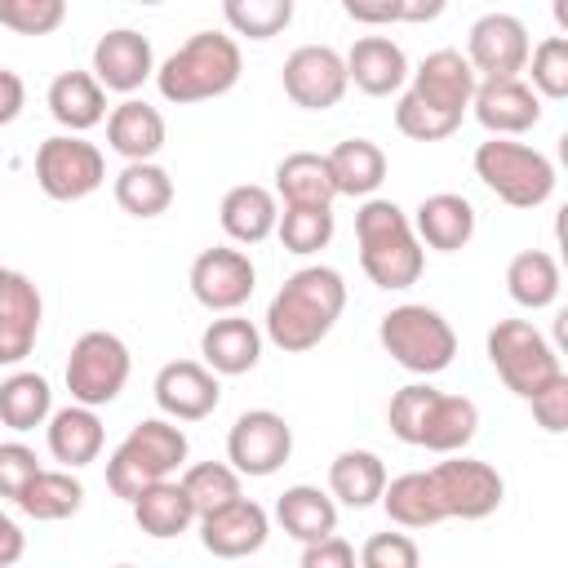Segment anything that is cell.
<instances>
[{
    "instance_id": "cell-14",
    "label": "cell",
    "mask_w": 568,
    "mask_h": 568,
    "mask_svg": "<svg viewBox=\"0 0 568 568\" xmlns=\"http://www.w3.org/2000/svg\"><path fill=\"white\" fill-rule=\"evenodd\" d=\"M284 93L302 111H328L346 93V62L328 44H302L284 58Z\"/></svg>"
},
{
    "instance_id": "cell-39",
    "label": "cell",
    "mask_w": 568,
    "mask_h": 568,
    "mask_svg": "<svg viewBox=\"0 0 568 568\" xmlns=\"http://www.w3.org/2000/svg\"><path fill=\"white\" fill-rule=\"evenodd\" d=\"M53 413V390L40 373H13L0 382V422L9 430H36Z\"/></svg>"
},
{
    "instance_id": "cell-7",
    "label": "cell",
    "mask_w": 568,
    "mask_h": 568,
    "mask_svg": "<svg viewBox=\"0 0 568 568\" xmlns=\"http://www.w3.org/2000/svg\"><path fill=\"white\" fill-rule=\"evenodd\" d=\"M488 364L519 399H532L541 386H550L564 373L555 346L528 320H497L488 328Z\"/></svg>"
},
{
    "instance_id": "cell-38",
    "label": "cell",
    "mask_w": 568,
    "mask_h": 568,
    "mask_svg": "<svg viewBox=\"0 0 568 568\" xmlns=\"http://www.w3.org/2000/svg\"><path fill=\"white\" fill-rule=\"evenodd\" d=\"M178 484H182V493H186V501L195 510V524L217 515V510H226V506H235L244 497L240 493V475L226 462H195V466L182 470Z\"/></svg>"
},
{
    "instance_id": "cell-31",
    "label": "cell",
    "mask_w": 568,
    "mask_h": 568,
    "mask_svg": "<svg viewBox=\"0 0 568 568\" xmlns=\"http://www.w3.org/2000/svg\"><path fill=\"white\" fill-rule=\"evenodd\" d=\"M324 160H328V173H333L337 195H359V200H368V195L386 182V151H382L373 138H346V142H337Z\"/></svg>"
},
{
    "instance_id": "cell-51",
    "label": "cell",
    "mask_w": 568,
    "mask_h": 568,
    "mask_svg": "<svg viewBox=\"0 0 568 568\" xmlns=\"http://www.w3.org/2000/svg\"><path fill=\"white\" fill-rule=\"evenodd\" d=\"M22 102H27V89H22V75L0 67V124H13L22 115Z\"/></svg>"
},
{
    "instance_id": "cell-5",
    "label": "cell",
    "mask_w": 568,
    "mask_h": 568,
    "mask_svg": "<svg viewBox=\"0 0 568 568\" xmlns=\"http://www.w3.org/2000/svg\"><path fill=\"white\" fill-rule=\"evenodd\" d=\"M377 342L399 368L422 373V377L444 373L457 355L453 324L435 306H422V302H404V306L386 311L382 324H377Z\"/></svg>"
},
{
    "instance_id": "cell-25",
    "label": "cell",
    "mask_w": 568,
    "mask_h": 568,
    "mask_svg": "<svg viewBox=\"0 0 568 568\" xmlns=\"http://www.w3.org/2000/svg\"><path fill=\"white\" fill-rule=\"evenodd\" d=\"M475 430H479V408H475V399L435 390L430 404H426V413H422L417 448H430V453L453 457V453H462V448L475 439Z\"/></svg>"
},
{
    "instance_id": "cell-30",
    "label": "cell",
    "mask_w": 568,
    "mask_h": 568,
    "mask_svg": "<svg viewBox=\"0 0 568 568\" xmlns=\"http://www.w3.org/2000/svg\"><path fill=\"white\" fill-rule=\"evenodd\" d=\"M275 519L293 541L311 546V541H324L337 532V501L328 493H320L315 484H293L275 501Z\"/></svg>"
},
{
    "instance_id": "cell-35",
    "label": "cell",
    "mask_w": 568,
    "mask_h": 568,
    "mask_svg": "<svg viewBox=\"0 0 568 568\" xmlns=\"http://www.w3.org/2000/svg\"><path fill=\"white\" fill-rule=\"evenodd\" d=\"M115 204L124 213H133V217H160V213H169V204H173V178H169V169H160L155 160L124 164L115 173Z\"/></svg>"
},
{
    "instance_id": "cell-34",
    "label": "cell",
    "mask_w": 568,
    "mask_h": 568,
    "mask_svg": "<svg viewBox=\"0 0 568 568\" xmlns=\"http://www.w3.org/2000/svg\"><path fill=\"white\" fill-rule=\"evenodd\" d=\"M382 506H386L390 524H399V528H435V524H444V510H439V497H435L426 470H408V475L386 479Z\"/></svg>"
},
{
    "instance_id": "cell-26",
    "label": "cell",
    "mask_w": 568,
    "mask_h": 568,
    "mask_svg": "<svg viewBox=\"0 0 568 568\" xmlns=\"http://www.w3.org/2000/svg\"><path fill=\"white\" fill-rule=\"evenodd\" d=\"M275 195L284 209H333L337 186L328 173V160L315 151H293L275 164Z\"/></svg>"
},
{
    "instance_id": "cell-27",
    "label": "cell",
    "mask_w": 568,
    "mask_h": 568,
    "mask_svg": "<svg viewBox=\"0 0 568 568\" xmlns=\"http://www.w3.org/2000/svg\"><path fill=\"white\" fill-rule=\"evenodd\" d=\"M49 115L67 133H84L106 120V89L93 80V71H62L49 84Z\"/></svg>"
},
{
    "instance_id": "cell-43",
    "label": "cell",
    "mask_w": 568,
    "mask_h": 568,
    "mask_svg": "<svg viewBox=\"0 0 568 568\" xmlns=\"http://www.w3.org/2000/svg\"><path fill=\"white\" fill-rule=\"evenodd\" d=\"M67 18L62 0H0V27L18 36H49Z\"/></svg>"
},
{
    "instance_id": "cell-24",
    "label": "cell",
    "mask_w": 568,
    "mask_h": 568,
    "mask_svg": "<svg viewBox=\"0 0 568 568\" xmlns=\"http://www.w3.org/2000/svg\"><path fill=\"white\" fill-rule=\"evenodd\" d=\"M106 142L115 155H124L129 164H146L160 155L164 146V115L142 102V98H124L120 106H111L106 115Z\"/></svg>"
},
{
    "instance_id": "cell-16",
    "label": "cell",
    "mask_w": 568,
    "mask_h": 568,
    "mask_svg": "<svg viewBox=\"0 0 568 568\" xmlns=\"http://www.w3.org/2000/svg\"><path fill=\"white\" fill-rule=\"evenodd\" d=\"M155 75L151 40L133 27H115L93 44V80L111 93H133Z\"/></svg>"
},
{
    "instance_id": "cell-9",
    "label": "cell",
    "mask_w": 568,
    "mask_h": 568,
    "mask_svg": "<svg viewBox=\"0 0 568 568\" xmlns=\"http://www.w3.org/2000/svg\"><path fill=\"white\" fill-rule=\"evenodd\" d=\"M106 178V160L93 142L75 138V133H53L36 146V182L49 200H84L102 186Z\"/></svg>"
},
{
    "instance_id": "cell-11",
    "label": "cell",
    "mask_w": 568,
    "mask_h": 568,
    "mask_svg": "<svg viewBox=\"0 0 568 568\" xmlns=\"http://www.w3.org/2000/svg\"><path fill=\"white\" fill-rule=\"evenodd\" d=\"M288 453H293V426L271 408L240 413L231 435H226V466L235 475L266 479L288 462Z\"/></svg>"
},
{
    "instance_id": "cell-46",
    "label": "cell",
    "mask_w": 568,
    "mask_h": 568,
    "mask_svg": "<svg viewBox=\"0 0 568 568\" xmlns=\"http://www.w3.org/2000/svg\"><path fill=\"white\" fill-rule=\"evenodd\" d=\"M359 568H422V555L408 532H373L359 550Z\"/></svg>"
},
{
    "instance_id": "cell-42",
    "label": "cell",
    "mask_w": 568,
    "mask_h": 568,
    "mask_svg": "<svg viewBox=\"0 0 568 568\" xmlns=\"http://www.w3.org/2000/svg\"><path fill=\"white\" fill-rule=\"evenodd\" d=\"M528 62H532V93L537 98H564L568 93V40L564 36H546L532 53H528Z\"/></svg>"
},
{
    "instance_id": "cell-18",
    "label": "cell",
    "mask_w": 568,
    "mask_h": 568,
    "mask_svg": "<svg viewBox=\"0 0 568 568\" xmlns=\"http://www.w3.org/2000/svg\"><path fill=\"white\" fill-rule=\"evenodd\" d=\"M40 320H44L40 288L22 271H9L0 284V364H22L31 355L40 337Z\"/></svg>"
},
{
    "instance_id": "cell-23",
    "label": "cell",
    "mask_w": 568,
    "mask_h": 568,
    "mask_svg": "<svg viewBox=\"0 0 568 568\" xmlns=\"http://www.w3.org/2000/svg\"><path fill=\"white\" fill-rule=\"evenodd\" d=\"M413 235L417 244L435 248V253H457L470 244L475 235V209L466 195H453V191H435L417 204V217H413Z\"/></svg>"
},
{
    "instance_id": "cell-4",
    "label": "cell",
    "mask_w": 568,
    "mask_h": 568,
    "mask_svg": "<svg viewBox=\"0 0 568 568\" xmlns=\"http://www.w3.org/2000/svg\"><path fill=\"white\" fill-rule=\"evenodd\" d=\"M186 462V435L169 417H142L106 457V488L133 501L142 488L169 479Z\"/></svg>"
},
{
    "instance_id": "cell-41",
    "label": "cell",
    "mask_w": 568,
    "mask_h": 568,
    "mask_svg": "<svg viewBox=\"0 0 568 568\" xmlns=\"http://www.w3.org/2000/svg\"><path fill=\"white\" fill-rule=\"evenodd\" d=\"M275 235L297 257L320 253L333 240V209H284L275 222Z\"/></svg>"
},
{
    "instance_id": "cell-48",
    "label": "cell",
    "mask_w": 568,
    "mask_h": 568,
    "mask_svg": "<svg viewBox=\"0 0 568 568\" xmlns=\"http://www.w3.org/2000/svg\"><path fill=\"white\" fill-rule=\"evenodd\" d=\"M40 470H44V466L36 462V453H31L27 444H18V439L0 444V497L18 501V497H22V488H27Z\"/></svg>"
},
{
    "instance_id": "cell-52",
    "label": "cell",
    "mask_w": 568,
    "mask_h": 568,
    "mask_svg": "<svg viewBox=\"0 0 568 568\" xmlns=\"http://www.w3.org/2000/svg\"><path fill=\"white\" fill-rule=\"evenodd\" d=\"M22 550H27V537H22V528L0 510V568H13L18 559H22Z\"/></svg>"
},
{
    "instance_id": "cell-2",
    "label": "cell",
    "mask_w": 568,
    "mask_h": 568,
    "mask_svg": "<svg viewBox=\"0 0 568 568\" xmlns=\"http://www.w3.org/2000/svg\"><path fill=\"white\" fill-rule=\"evenodd\" d=\"M359 266L377 288H413L422 280L426 253L413 235L408 213L395 200H364L355 213Z\"/></svg>"
},
{
    "instance_id": "cell-10",
    "label": "cell",
    "mask_w": 568,
    "mask_h": 568,
    "mask_svg": "<svg viewBox=\"0 0 568 568\" xmlns=\"http://www.w3.org/2000/svg\"><path fill=\"white\" fill-rule=\"evenodd\" d=\"M426 475H430V488L439 497L444 519H488L506 497L501 475L488 462L466 457V453H453L448 462L430 466Z\"/></svg>"
},
{
    "instance_id": "cell-20",
    "label": "cell",
    "mask_w": 568,
    "mask_h": 568,
    "mask_svg": "<svg viewBox=\"0 0 568 568\" xmlns=\"http://www.w3.org/2000/svg\"><path fill=\"white\" fill-rule=\"evenodd\" d=\"M266 532H271V519L257 501L240 497L235 506L200 519V541L209 555L217 559H244V555H257L266 546Z\"/></svg>"
},
{
    "instance_id": "cell-44",
    "label": "cell",
    "mask_w": 568,
    "mask_h": 568,
    "mask_svg": "<svg viewBox=\"0 0 568 568\" xmlns=\"http://www.w3.org/2000/svg\"><path fill=\"white\" fill-rule=\"evenodd\" d=\"M457 124H462V120L439 115V111L422 106V102L408 98V93H399V102H395V129H399L404 138H413V142H439V138H453Z\"/></svg>"
},
{
    "instance_id": "cell-22",
    "label": "cell",
    "mask_w": 568,
    "mask_h": 568,
    "mask_svg": "<svg viewBox=\"0 0 568 568\" xmlns=\"http://www.w3.org/2000/svg\"><path fill=\"white\" fill-rule=\"evenodd\" d=\"M200 355L213 377H240L262 359V333L244 315H222L200 333Z\"/></svg>"
},
{
    "instance_id": "cell-29",
    "label": "cell",
    "mask_w": 568,
    "mask_h": 568,
    "mask_svg": "<svg viewBox=\"0 0 568 568\" xmlns=\"http://www.w3.org/2000/svg\"><path fill=\"white\" fill-rule=\"evenodd\" d=\"M44 435H49V453H53L67 470H80V466L98 462L102 439H106V430H102L98 413H93V408H84V404H67V408L49 413Z\"/></svg>"
},
{
    "instance_id": "cell-32",
    "label": "cell",
    "mask_w": 568,
    "mask_h": 568,
    "mask_svg": "<svg viewBox=\"0 0 568 568\" xmlns=\"http://www.w3.org/2000/svg\"><path fill=\"white\" fill-rule=\"evenodd\" d=\"M382 488H386V466L377 453L368 448H346L333 457L328 466V497L351 506V510H364L373 501H382Z\"/></svg>"
},
{
    "instance_id": "cell-53",
    "label": "cell",
    "mask_w": 568,
    "mask_h": 568,
    "mask_svg": "<svg viewBox=\"0 0 568 568\" xmlns=\"http://www.w3.org/2000/svg\"><path fill=\"white\" fill-rule=\"evenodd\" d=\"M4 275H9V271H4V266H0V284H4Z\"/></svg>"
},
{
    "instance_id": "cell-17",
    "label": "cell",
    "mask_w": 568,
    "mask_h": 568,
    "mask_svg": "<svg viewBox=\"0 0 568 568\" xmlns=\"http://www.w3.org/2000/svg\"><path fill=\"white\" fill-rule=\"evenodd\" d=\"M222 386L217 377L195 359H173L155 373V404L169 422H200L217 408Z\"/></svg>"
},
{
    "instance_id": "cell-40",
    "label": "cell",
    "mask_w": 568,
    "mask_h": 568,
    "mask_svg": "<svg viewBox=\"0 0 568 568\" xmlns=\"http://www.w3.org/2000/svg\"><path fill=\"white\" fill-rule=\"evenodd\" d=\"M222 18L235 36L248 40H271L293 22V0H226Z\"/></svg>"
},
{
    "instance_id": "cell-12",
    "label": "cell",
    "mask_w": 568,
    "mask_h": 568,
    "mask_svg": "<svg viewBox=\"0 0 568 568\" xmlns=\"http://www.w3.org/2000/svg\"><path fill=\"white\" fill-rule=\"evenodd\" d=\"M528 27L515 13H484L470 36H466V62L475 71V80H519V71L528 67Z\"/></svg>"
},
{
    "instance_id": "cell-8",
    "label": "cell",
    "mask_w": 568,
    "mask_h": 568,
    "mask_svg": "<svg viewBox=\"0 0 568 568\" xmlns=\"http://www.w3.org/2000/svg\"><path fill=\"white\" fill-rule=\"evenodd\" d=\"M129 368H133L129 346H124L115 333L93 328V333H84V337L71 346V355H67V390H71L75 404L102 408V404L120 399V390H124V382H129Z\"/></svg>"
},
{
    "instance_id": "cell-33",
    "label": "cell",
    "mask_w": 568,
    "mask_h": 568,
    "mask_svg": "<svg viewBox=\"0 0 568 568\" xmlns=\"http://www.w3.org/2000/svg\"><path fill=\"white\" fill-rule=\"evenodd\" d=\"M129 506H133L138 528L146 537H155V541H169V537H178V532H186L195 524V510H191V501H186L178 479H160V484L142 488Z\"/></svg>"
},
{
    "instance_id": "cell-49",
    "label": "cell",
    "mask_w": 568,
    "mask_h": 568,
    "mask_svg": "<svg viewBox=\"0 0 568 568\" xmlns=\"http://www.w3.org/2000/svg\"><path fill=\"white\" fill-rule=\"evenodd\" d=\"M528 404H532V417H537L541 430L564 435L568 430V373H559L550 386H541Z\"/></svg>"
},
{
    "instance_id": "cell-37",
    "label": "cell",
    "mask_w": 568,
    "mask_h": 568,
    "mask_svg": "<svg viewBox=\"0 0 568 568\" xmlns=\"http://www.w3.org/2000/svg\"><path fill=\"white\" fill-rule=\"evenodd\" d=\"M84 501V484L71 475V470H40L22 497H18V510L40 519V524H58V519H71Z\"/></svg>"
},
{
    "instance_id": "cell-19",
    "label": "cell",
    "mask_w": 568,
    "mask_h": 568,
    "mask_svg": "<svg viewBox=\"0 0 568 568\" xmlns=\"http://www.w3.org/2000/svg\"><path fill=\"white\" fill-rule=\"evenodd\" d=\"M470 106H475V120H479L493 138L528 133V129L541 120V98H537L524 80H479Z\"/></svg>"
},
{
    "instance_id": "cell-45",
    "label": "cell",
    "mask_w": 568,
    "mask_h": 568,
    "mask_svg": "<svg viewBox=\"0 0 568 568\" xmlns=\"http://www.w3.org/2000/svg\"><path fill=\"white\" fill-rule=\"evenodd\" d=\"M430 395H435L430 382H408V386H399V390L390 395L386 422H390V435H395V439H404V444L417 448V430H422V413H426Z\"/></svg>"
},
{
    "instance_id": "cell-47",
    "label": "cell",
    "mask_w": 568,
    "mask_h": 568,
    "mask_svg": "<svg viewBox=\"0 0 568 568\" xmlns=\"http://www.w3.org/2000/svg\"><path fill=\"white\" fill-rule=\"evenodd\" d=\"M444 13V4L439 0H417V4H408V0H386V4H364V0H346V18H355V22H422V18H439Z\"/></svg>"
},
{
    "instance_id": "cell-21",
    "label": "cell",
    "mask_w": 568,
    "mask_h": 568,
    "mask_svg": "<svg viewBox=\"0 0 568 568\" xmlns=\"http://www.w3.org/2000/svg\"><path fill=\"white\" fill-rule=\"evenodd\" d=\"M342 62H346V84H355L368 98H386L408 80V58L390 36H359Z\"/></svg>"
},
{
    "instance_id": "cell-50",
    "label": "cell",
    "mask_w": 568,
    "mask_h": 568,
    "mask_svg": "<svg viewBox=\"0 0 568 568\" xmlns=\"http://www.w3.org/2000/svg\"><path fill=\"white\" fill-rule=\"evenodd\" d=\"M359 559H355V546L346 541V537H324V541H311V546H302V564L297 568H355Z\"/></svg>"
},
{
    "instance_id": "cell-13",
    "label": "cell",
    "mask_w": 568,
    "mask_h": 568,
    "mask_svg": "<svg viewBox=\"0 0 568 568\" xmlns=\"http://www.w3.org/2000/svg\"><path fill=\"white\" fill-rule=\"evenodd\" d=\"M191 293L204 311H222V315H235L248 297H253V284H257V271L248 262L244 248H204L195 262H191Z\"/></svg>"
},
{
    "instance_id": "cell-6",
    "label": "cell",
    "mask_w": 568,
    "mask_h": 568,
    "mask_svg": "<svg viewBox=\"0 0 568 568\" xmlns=\"http://www.w3.org/2000/svg\"><path fill=\"white\" fill-rule=\"evenodd\" d=\"M475 173L479 182L510 209H537L555 195V164L524 142L488 138L475 146Z\"/></svg>"
},
{
    "instance_id": "cell-3",
    "label": "cell",
    "mask_w": 568,
    "mask_h": 568,
    "mask_svg": "<svg viewBox=\"0 0 568 568\" xmlns=\"http://www.w3.org/2000/svg\"><path fill=\"white\" fill-rule=\"evenodd\" d=\"M244 71V58H240V44L222 31H195L178 53H169L160 67H155V89L164 102H209V98H222L235 89Z\"/></svg>"
},
{
    "instance_id": "cell-36",
    "label": "cell",
    "mask_w": 568,
    "mask_h": 568,
    "mask_svg": "<svg viewBox=\"0 0 568 568\" xmlns=\"http://www.w3.org/2000/svg\"><path fill=\"white\" fill-rule=\"evenodd\" d=\"M506 293L524 311H546L559 297V262L546 248H524L506 266Z\"/></svg>"
},
{
    "instance_id": "cell-1",
    "label": "cell",
    "mask_w": 568,
    "mask_h": 568,
    "mask_svg": "<svg viewBox=\"0 0 568 568\" xmlns=\"http://www.w3.org/2000/svg\"><path fill=\"white\" fill-rule=\"evenodd\" d=\"M342 306H346V280L333 266H302L271 297L266 337L288 355L311 351V346H320L328 337V328L337 324Z\"/></svg>"
},
{
    "instance_id": "cell-54",
    "label": "cell",
    "mask_w": 568,
    "mask_h": 568,
    "mask_svg": "<svg viewBox=\"0 0 568 568\" xmlns=\"http://www.w3.org/2000/svg\"><path fill=\"white\" fill-rule=\"evenodd\" d=\"M115 568H133V564H115Z\"/></svg>"
},
{
    "instance_id": "cell-15",
    "label": "cell",
    "mask_w": 568,
    "mask_h": 568,
    "mask_svg": "<svg viewBox=\"0 0 568 568\" xmlns=\"http://www.w3.org/2000/svg\"><path fill=\"white\" fill-rule=\"evenodd\" d=\"M413 75V84L404 89L408 98H417L422 106H430V111H439V115H453V120H462L466 115V106H470V98H475V71H470V62L457 53V49H435V53H426L422 62H417V71H408Z\"/></svg>"
},
{
    "instance_id": "cell-28",
    "label": "cell",
    "mask_w": 568,
    "mask_h": 568,
    "mask_svg": "<svg viewBox=\"0 0 568 568\" xmlns=\"http://www.w3.org/2000/svg\"><path fill=\"white\" fill-rule=\"evenodd\" d=\"M217 222L222 231L235 240V244H262L266 235H275V222H280V204L266 186L257 182H240L222 195V209H217Z\"/></svg>"
}]
</instances>
